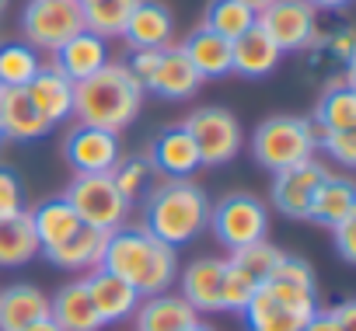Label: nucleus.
<instances>
[{
	"mask_svg": "<svg viewBox=\"0 0 356 331\" xmlns=\"http://www.w3.org/2000/svg\"><path fill=\"white\" fill-rule=\"evenodd\" d=\"M140 203H143L140 227L175 251L207 230L213 206L207 189L196 185L193 178H157Z\"/></svg>",
	"mask_w": 356,
	"mask_h": 331,
	"instance_id": "f257e3e1",
	"label": "nucleus"
},
{
	"mask_svg": "<svg viewBox=\"0 0 356 331\" xmlns=\"http://www.w3.org/2000/svg\"><path fill=\"white\" fill-rule=\"evenodd\" d=\"M98 269L126 279L140 296H154V293H168L171 282L178 279V255L175 248L147 234L140 223L136 227L122 223L119 230L108 234Z\"/></svg>",
	"mask_w": 356,
	"mask_h": 331,
	"instance_id": "f03ea898",
	"label": "nucleus"
},
{
	"mask_svg": "<svg viewBox=\"0 0 356 331\" xmlns=\"http://www.w3.org/2000/svg\"><path fill=\"white\" fill-rule=\"evenodd\" d=\"M140 105H143V87L133 80L126 63L108 60L98 74L74 84V115L84 126L122 133L140 115Z\"/></svg>",
	"mask_w": 356,
	"mask_h": 331,
	"instance_id": "7ed1b4c3",
	"label": "nucleus"
},
{
	"mask_svg": "<svg viewBox=\"0 0 356 331\" xmlns=\"http://www.w3.org/2000/svg\"><path fill=\"white\" fill-rule=\"evenodd\" d=\"M318 126L300 115H269L252 133V157L269 175L286 171L300 160H311L318 150Z\"/></svg>",
	"mask_w": 356,
	"mask_h": 331,
	"instance_id": "20e7f679",
	"label": "nucleus"
},
{
	"mask_svg": "<svg viewBox=\"0 0 356 331\" xmlns=\"http://www.w3.org/2000/svg\"><path fill=\"white\" fill-rule=\"evenodd\" d=\"M84 8L81 0H29L22 8V42L35 53H56L67 39L84 32Z\"/></svg>",
	"mask_w": 356,
	"mask_h": 331,
	"instance_id": "39448f33",
	"label": "nucleus"
},
{
	"mask_svg": "<svg viewBox=\"0 0 356 331\" xmlns=\"http://www.w3.org/2000/svg\"><path fill=\"white\" fill-rule=\"evenodd\" d=\"M63 199L74 206L81 223L108 230V234L119 230L122 223H129V213H133V203L122 199V192L112 185L108 171L105 175H74Z\"/></svg>",
	"mask_w": 356,
	"mask_h": 331,
	"instance_id": "423d86ee",
	"label": "nucleus"
},
{
	"mask_svg": "<svg viewBox=\"0 0 356 331\" xmlns=\"http://www.w3.org/2000/svg\"><path fill=\"white\" fill-rule=\"evenodd\" d=\"M207 227L213 230V237L227 251H238V248H248L255 241H266L269 206L252 192H231L217 206H210V223Z\"/></svg>",
	"mask_w": 356,
	"mask_h": 331,
	"instance_id": "0eeeda50",
	"label": "nucleus"
},
{
	"mask_svg": "<svg viewBox=\"0 0 356 331\" xmlns=\"http://www.w3.org/2000/svg\"><path fill=\"white\" fill-rule=\"evenodd\" d=\"M182 126L200 150L203 168H224L241 153V122L227 108H196Z\"/></svg>",
	"mask_w": 356,
	"mask_h": 331,
	"instance_id": "6e6552de",
	"label": "nucleus"
},
{
	"mask_svg": "<svg viewBox=\"0 0 356 331\" xmlns=\"http://www.w3.org/2000/svg\"><path fill=\"white\" fill-rule=\"evenodd\" d=\"M255 25L280 46V53H307L318 28V11L307 0H273L266 11L255 15Z\"/></svg>",
	"mask_w": 356,
	"mask_h": 331,
	"instance_id": "1a4fd4ad",
	"label": "nucleus"
},
{
	"mask_svg": "<svg viewBox=\"0 0 356 331\" xmlns=\"http://www.w3.org/2000/svg\"><path fill=\"white\" fill-rule=\"evenodd\" d=\"M119 157H122L119 133H108V129L77 122L63 136V160L70 164L74 175H105Z\"/></svg>",
	"mask_w": 356,
	"mask_h": 331,
	"instance_id": "9d476101",
	"label": "nucleus"
},
{
	"mask_svg": "<svg viewBox=\"0 0 356 331\" xmlns=\"http://www.w3.org/2000/svg\"><path fill=\"white\" fill-rule=\"evenodd\" d=\"M328 175V168L311 157V160H300L286 171H276L273 175V206L276 213L290 217V220H304L307 217V206H311V196L314 189L321 185V178Z\"/></svg>",
	"mask_w": 356,
	"mask_h": 331,
	"instance_id": "9b49d317",
	"label": "nucleus"
},
{
	"mask_svg": "<svg viewBox=\"0 0 356 331\" xmlns=\"http://www.w3.org/2000/svg\"><path fill=\"white\" fill-rule=\"evenodd\" d=\"M147 160L157 178H193L203 164H200V150L193 143V136L186 133V126H168L154 136Z\"/></svg>",
	"mask_w": 356,
	"mask_h": 331,
	"instance_id": "f8f14e48",
	"label": "nucleus"
},
{
	"mask_svg": "<svg viewBox=\"0 0 356 331\" xmlns=\"http://www.w3.org/2000/svg\"><path fill=\"white\" fill-rule=\"evenodd\" d=\"M200 87H203V77L189 63V56H186L182 46H164L161 56H157V67H154L150 80L143 84V91H154L164 101H186Z\"/></svg>",
	"mask_w": 356,
	"mask_h": 331,
	"instance_id": "ddd939ff",
	"label": "nucleus"
},
{
	"mask_svg": "<svg viewBox=\"0 0 356 331\" xmlns=\"http://www.w3.org/2000/svg\"><path fill=\"white\" fill-rule=\"evenodd\" d=\"M35 112L49 122V126H60L67 119H74V80L67 74H60L53 63H42L35 70V77L25 84Z\"/></svg>",
	"mask_w": 356,
	"mask_h": 331,
	"instance_id": "4468645a",
	"label": "nucleus"
},
{
	"mask_svg": "<svg viewBox=\"0 0 356 331\" xmlns=\"http://www.w3.org/2000/svg\"><path fill=\"white\" fill-rule=\"evenodd\" d=\"M311 122L325 133H346L356 129V70L346 67L342 77H332L321 91Z\"/></svg>",
	"mask_w": 356,
	"mask_h": 331,
	"instance_id": "2eb2a0df",
	"label": "nucleus"
},
{
	"mask_svg": "<svg viewBox=\"0 0 356 331\" xmlns=\"http://www.w3.org/2000/svg\"><path fill=\"white\" fill-rule=\"evenodd\" d=\"M84 286H88V296H91V303H95L102 324L129 321L133 310L140 307V293H136L126 279H119V275H112V272H105V269H91V272L84 275Z\"/></svg>",
	"mask_w": 356,
	"mask_h": 331,
	"instance_id": "dca6fc26",
	"label": "nucleus"
},
{
	"mask_svg": "<svg viewBox=\"0 0 356 331\" xmlns=\"http://www.w3.org/2000/svg\"><path fill=\"white\" fill-rule=\"evenodd\" d=\"M178 286L189 307L200 310H224V258H196L178 269Z\"/></svg>",
	"mask_w": 356,
	"mask_h": 331,
	"instance_id": "f3484780",
	"label": "nucleus"
},
{
	"mask_svg": "<svg viewBox=\"0 0 356 331\" xmlns=\"http://www.w3.org/2000/svg\"><path fill=\"white\" fill-rule=\"evenodd\" d=\"M171 35H175L171 8L161 0H140L119 39H126L129 49H164L171 46Z\"/></svg>",
	"mask_w": 356,
	"mask_h": 331,
	"instance_id": "a211bd4d",
	"label": "nucleus"
},
{
	"mask_svg": "<svg viewBox=\"0 0 356 331\" xmlns=\"http://www.w3.org/2000/svg\"><path fill=\"white\" fill-rule=\"evenodd\" d=\"M193 321H200V314L182 293L140 296V307L133 310V331H186Z\"/></svg>",
	"mask_w": 356,
	"mask_h": 331,
	"instance_id": "6ab92c4d",
	"label": "nucleus"
},
{
	"mask_svg": "<svg viewBox=\"0 0 356 331\" xmlns=\"http://www.w3.org/2000/svg\"><path fill=\"white\" fill-rule=\"evenodd\" d=\"M356 217V185L346 178V175H325L321 185L314 189L311 196V206H307V223H318V227H339L342 220H353Z\"/></svg>",
	"mask_w": 356,
	"mask_h": 331,
	"instance_id": "aec40b11",
	"label": "nucleus"
},
{
	"mask_svg": "<svg viewBox=\"0 0 356 331\" xmlns=\"http://www.w3.org/2000/svg\"><path fill=\"white\" fill-rule=\"evenodd\" d=\"M280 46L259 28L252 25L245 35H238L231 42V74L238 77H248V80H259V77H269L276 67H280Z\"/></svg>",
	"mask_w": 356,
	"mask_h": 331,
	"instance_id": "412c9836",
	"label": "nucleus"
},
{
	"mask_svg": "<svg viewBox=\"0 0 356 331\" xmlns=\"http://www.w3.org/2000/svg\"><path fill=\"white\" fill-rule=\"evenodd\" d=\"M108 63V42L95 32H77L74 39H67L56 53H53V67L60 74H67L74 84L77 80H88L91 74H98L102 67Z\"/></svg>",
	"mask_w": 356,
	"mask_h": 331,
	"instance_id": "4be33fe9",
	"label": "nucleus"
},
{
	"mask_svg": "<svg viewBox=\"0 0 356 331\" xmlns=\"http://www.w3.org/2000/svg\"><path fill=\"white\" fill-rule=\"evenodd\" d=\"M0 126H4L8 139H18V143H35L53 129L35 112L25 87H0Z\"/></svg>",
	"mask_w": 356,
	"mask_h": 331,
	"instance_id": "5701e85b",
	"label": "nucleus"
},
{
	"mask_svg": "<svg viewBox=\"0 0 356 331\" xmlns=\"http://www.w3.org/2000/svg\"><path fill=\"white\" fill-rule=\"evenodd\" d=\"M49 317L60 324V331H102V317L88 296V286L84 279H74L67 282L53 300H49Z\"/></svg>",
	"mask_w": 356,
	"mask_h": 331,
	"instance_id": "b1692460",
	"label": "nucleus"
},
{
	"mask_svg": "<svg viewBox=\"0 0 356 331\" xmlns=\"http://www.w3.org/2000/svg\"><path fill=\"white\" fill-rule=\"evenodd\" d=\"M39 317H49V296L39 286L15 282L0 289V331H22Z\"/></svg>",
	"mask_w": 356,
	"mask_h": 331,
	"instance_id": "393cba45",
	"label": "nucleus"
},
{
	"mask_svg": "<svg viewBox=\"0 0 356 331\" xmlns=\"http://www.w3.org/2000/svg\"><path fill=\"white\" fill-rule=\"evenodd\" d=\"M29 217H32V230H35V237H39V248H42V251L60 248L63 241H70V237L84 227V223H81V217L74 213V206H70L63 196L39 203ZM42 251H39V255H42Z\"/></svg>",
	"mask_w": 356,
	"mask_h": 331,
	"instance_id": "a878e982",
	"label": "nucleus"
},
{
	"mask_svg": "<svg viewBox=\"0 0 356 331\" xmlns=\"http://www.w3.org/2000/svg\"><path fill=\"white\" fill-rule=\"evenodd\" d=\"M105 241H108V230H98V227H81L70 241H63L60 248L53 251H42L49 258V265L63 269V272H91L102 265V251H105Z\"/></svg>",
	"mask_w": 356,
	"mask_h": 331,
	"instance_id": "bb28decb",
	"label": "nucleus"
},
{
	"mask_svg": "<svg viewBox=\"0 0 356 331\" xmlns=\"http://www.w3.org/2000/svg\"><path fill=\"white\" fill-rule=\"evenodd\" d=\"M182 49H186L189 63L200 70L203 80H217V77H227L231 74V42L220 39V35H213L210 28H203V25L193 28L189 39L182 42Z\"/></svg>",
	"mask_w": 356,
	"mask_h": 331,
	"instance_id": "cd10ccee",
	"label": "nucleus"
},
{
	"mask_svg": "<svg viewBox=\"0 0 356 331\" xmlns=\"http://www.w3.org/2000/svg\"><path fill=\"white\" fill-rule=\"evenodd\" d=\"M39 237L32 230V217L11 213V217H0V269H22L39 255Z\"/></svg>",
	"mask_w": 356,
	"mask_h": 331,
	"instance_id": "c85d7f7f",
	"label": "nucleus"
},
{
	"mask_svg": "<svg viewBox=\"0 0 356 331\" xmlns=\"http://www.w3.org/2000/svg\"><path fill=\"white\" fill-rule=\"evenodd\" d=\"M241 314H245V321H248L252 331H300L307 324V314H297V310L283 307L262 286L255 289V296L248 300V307Z\"/></svg>",
	"mask_w": 356,
	"mask_h": 331,
	"instance_id": "c756f323",
	"label": "nucleus"
},
{
	"mask_svg": "<svg viewBox=\"0 0 356 331\" xmlns=\"http://www.w3.org/2000/svg\"><path fill=\"white\" fill-rule=\"evenodd\" d=\"M108 178H112V185L122 192V199H129V203H140V199L150 192V185L157 182V175H154V168H150L147 153L119 157L112 168H108Z\"/></svg>",
	"mask_w": 356,
	"mask_h": 331,
	"instance_id": "7c9ffc66",
	"label": "nucleus"
},
{
	"mask_svg": "<svg viewBox=\"0 0 356 331\" xmlns=\"http://www.w3.org/2000/svg\"><path fill=\"white\" fill-rule=\"evenodd\" d=\"M140 0H91V4H84V25L88 32L102 35L105 42L108 39H119L129 15L136 11Z\"/></svg>",
	"mask_w": 356,
	"mask_h": 331,
	"instance_id": "2f4dec72",
	"label": "nucleus"
},
{
	"mask_svg": "<svg viewBox=\"0 0 356 331\" xmlns=\"http://www.w3.org/2000/svg\"><path fill=\"white\" fill-rule=\"evenodd\" d=\"M255 25V11H248L238 0H210L203 11V28H210L213 35L234 42L238 35H245Z\"/></svg>",
	"mask_w": 356,
	"mask_h": 331,
	"instance_id": "473e14b6",
	"label": "nucleus"
},
{
	"mask_svg": "<svg viewBox=\"0 0 356 331\" xmlns=\"http://www.w3.org/2000/svg\"><path fill=\"white\" fill-rule=\"evenodd\" d=\"M39 67L42 60L29 42H0V87H25Z\"/></svg>",
	"mask_w": 356,
	"mask_h": 331,
	"instance_id": "72a5a7b5",
	"label": "nucleus"
},
{
	"mask_svg": "<svg viewBox=\"0 0 356 331\" xmlns=\"http://www.w3.org/2000/svg\"><path fill=\"white\" fill-rule=\"evenodd\" d=\"M283 255H286V251H280L276 244H269V241H255V244H248V248L231 251L227 262H234L241 272H248L255 282H262V279L276 269V262H280Z\"/></svg>",
	"mask_w": 356,
	"mask_h": 331,
	"instance_id": "f704fd0d",
	"label": "nucleus"
},
{
	"mask_svg": "<svg viewBox=\"0 0 356 331\" xmlns=\"http://www.w3.org/2000/svg\"><path fill=\"white\" fill-rule=\"evenodd\" d=\"M255 289H259V282L248 272H241L234 262L224 258V310H245L248 300L255 296Z\"/></svg>",
	"mask_w": 356,
	"mask_h": 331,
	"instance_id": "c9c22d12",
	"label": "nucleus"
},
{
	"mask_svg": "<svg viewBox=\"0 0 356 331\" xmlns=\"http://www.w3.org/2000/svg\"><path fill=\"white\" fill-rule=\"evenodd\" d=\"M318 146L328 150V157L339 164V168H353L356 164V129L346 133H318Z\"/></svg>",
	"mask_w": 356,
	"mask_h": 331,
	"instance_id": "e433bc0d",
	"label": "nucleus"
},
{
	"mask_svg": "<svg viewBox=\"0 0 356 331\" xmlns=\"http://www.w3.org/2000/svg\"><path fill=\"white\" fill-rule=\"evenodd\" d=\"M22 210H25V189H22L18 175L0 168V217H11V213H22Z\"/></svg>",
	"mask_w": 356,
	"mask_h": 331,
	"instance_id": "4c0bfd02",
	"label": "nucleus"
},
{
	"mask_svg": "<svg viewBox=\"0 0 356 331\" xmlns=\"http://www.w3.org/2000/svg\"><path fill=\"white\" fill-rule=\"evenodd\" d=\"M332 237H335L339 258L353 265V262H356V217H353V220H342L339 227H332Z\"/></svg>",
	"mask_w": 356,
	"mask_h": 331,
	"instance_id": "58836bf2",
	"label": "nucleus"
},
{
	"mask_svg": "<svg viewBox=\"0 0 356 331\" xmlns=\"http://www.w3.org/2000/svg\"><path fill=\"white\" fill-rule=\"evenodd\" d=\"M300 331H346V328L335 321V314H332V310H314Z\"/></svg>",
	"mask_w": 356,
	"mask_h": 331,
	"instance_id": "ea45409f",
	"label": "nucleus"
},
{
	"mask_svg": "<svg viewBox=\"0 0 356 331\" xmlns=\"http://www.w3.org/2000/svg\"><path fill=\"white\" fill-rule=\"evenodd\" d=\"M332 314H335V321L346 328V331H356V300H342V303H335V307H328Z\"/></svg>",
	"mask_w": 356,
	"mask_h": 331,
	"instance_id": "a19ab883",
	"label": "nucleus"
},
{
	"mask_svg": "<svg viewBox=\"0 0 356 331\" xmlns=\"http://www.w3.org/2000/svg\"><path fill=\"white\" fill-rule=\"evenodd\" d=\"M307 4L314 11H342V8H349V0H307Z\"/></svg>",
	"mask_w": 356,
	"mask_h": 331,
	"instance_id": "79ce46f5",
	"label": "nucleus"
},
{
	"mask_svg": "<svg viewBox=\"0 0 356 331\" xmlns=\"http://www.w3.org/2000/svg\"><path fill=\"white\" fill-rule=\"evenodd\" d=\"M22 331H60V324H56L53 317H39L35 324H29V328H22Z\"/></svg>",
	"mask_w": 356,
	"mask_h": 331,
	"instance_id": "37998d69",
	"label": "nucleus"
},
{
	"mask_svg": "<svg viewBox=\"0 0 356 331\" xmlns=\"http://www.w3.org/2000/svg\"><path fill=\"white\" fill-rule=\"evenodd\" d=\"M238 4H245L248 11H255V15H259V11H266V8L273 4V0H238Z\"/></svg>",
	"mask_w": 356,
	"mask_h": 331,
	"instance_id": "c03bdc74",
	"label": "nucleus"
},
{
	"mask_svg": "<svg viewBox=\"0 0 356 331\" xmlns=\"http://www.w3.org/2000/svg\"><path fill=\"white\" fill-rule=\"evenodd\" d=\"M186 331H213V328H210V324H203V321H193Z\"/></svg>",
	"mask_w": 356,
	"mask_h": 331,
	"instance_id": "a18cd8bd",
	"label": "nucleus"
},
{
	"mask_svg": "<svg viewBox=\"0 0 356 331\" xmlns=\"http://www.w3.org/2000/svg\"><path fill=\"white\" fill-rule=\"evenodd\" d=\"M8 146V133H4V126H0V150Z\"/></svg>",
	"mask_w": 356,
	"mask_h": 331,
	"instance_id": "49530a36",
	"label": "nucleus"
},
{
	"mask_svg": "<svg viewBox=\"0 0 356 331\" xmlns=\"http://www.w3.org/2000/svg\"><path fill=\"white\" fill-rule=\"evenodd\" d=\"M8 4H11V0H0V18H4V11H8Z\"/></svg>",
	"mask_w": 356,
	"mask_h": 331,
	"instance_id": "de8ad7c7",
	"label": "nucleus"
},
{
	"mask_svg": "<svg viewBox=\"0 0 356 331\" xmlns=\"http://www.w3.org/2000/svg\"><path fill=\"white\" fill-rule=\"evenodd\" d=\"M84 4H91V0H81V8H84Z\"/></svg>",
	"mask_w": 356,
	"mask_h": 331,
	"instance_id": "09e8293b",
	"label": "nucleus"
}]
</instances>
